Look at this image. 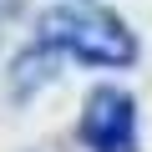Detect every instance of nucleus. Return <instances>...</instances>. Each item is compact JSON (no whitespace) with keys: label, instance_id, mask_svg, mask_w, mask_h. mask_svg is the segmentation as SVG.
Here are the masks:
<instances>
[{"label":"nucleus","instance_id":"f257e3e1","mask_svg":"<svg viewBox=\"0 0 152 152\" xmlns=\"http://www.w3.org/2000/svg\"><path fill=\"white\" fill-rule=\"evenodd\" d=\"M41 46L66 51L86 66H127L137 56L132 31L102 5H56L41 15Z\"/></svg>","mask_w":152,"mask_h":152},{"label":"nucleus","instance_id":"f03ea898","mask_svg":"<svg viewBox=\"0 0 152 152\" xmlns=\"http://www.w3.org/2000/svg\"><path fill=\"white\" fill-rule=\"evenodd\" d=\"M86 152H137V107L117 86H96L81 107Z\"/></svg>","mask_w":152,"mask_h":152}]
</instances>
